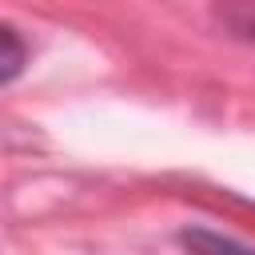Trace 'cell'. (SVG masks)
Segmentation results:
<instances>
[{
    "label": "cell",
    "mask_w": 255,
    "mask_h": 255,
    "mask_svg": "<svg viewBox=\"0 0 255 255\" xmlns=\"http://www.w3.org/2000/svg\"><path fill=\"white\" fill-rule=\"evenodd\" d=\"M0 44H4V60H0L4 68H0V80L12 84V80L20 76V68L28 64V48L20 44V32H16V28H4V32H0Z\"/></svg>",
    "instance_id": "obj_3"
},
{
    "label": "cell",
    "mask_w": 255,
    "mask_h": 255,
    "mask_svg": "<svg viewBox=\"0 0 255 255\" xmlns=\"http://www.w3.org/2000/svg\"><path fill=\"white\" fill-rule=\"evenodd\" d=\"M179 243L191 255H255L251 243H243L235 235H223V231H211V227H183Z\"/></svg>",
    "instance_id": "obj_1"
},
{
    "label": "cell",
    "mask_w": 255,
    "mask_h": 255,
    "mask_svg": "<svg viewBox=\"0 0 255 255\" xmlns=\"http://www.w3.org/2000/svg\"><path fill=\"white\" fill-rule=\"evenodd\" d=\"M215 20L223 24V32L239 40H255V0H219Z\"/></svg>",
    "instance_id": "obj_2"
}]
</instances>
